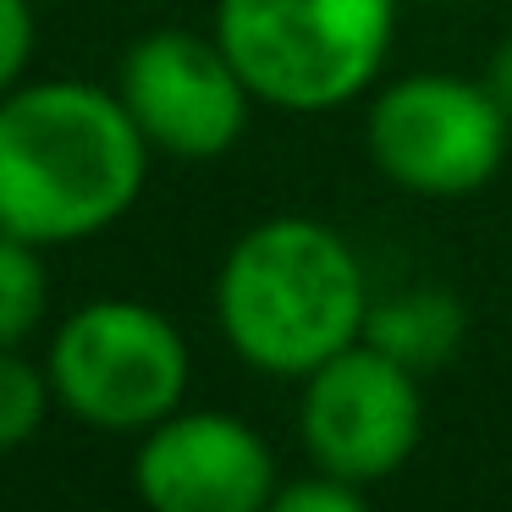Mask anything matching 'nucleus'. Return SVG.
I'll return each instance as SVG.
<instances>
[{
  "label": "nucleus",
  "instance_id": "nucleus-1",
  "mask_svg": "<svg viewBox=\"0 0 512 512\" xmlns=\"http://www.w3.org/2000/svg\"><path fill=\"white\" fill-rule=\"evenodd\" d=\"M149 138L122 94L50 78L0 94V232L39 248L83 243L138 204Z\"/></svg>",
  "mask_w": 512,
  "mask_h": 512
},
{
  "label": "nucleus",
  "instance_id": "nucleus-2",
  "mask_svg": "<svg viewBox=\"0 0 512 512\" xmlns=\"http://www.w3.org/2000/svg\"><path fill=\"white\" fill-rule=\"evenodd\" d=\"M358 248L314 215H270L226 248L215 270V325L248 369L303 380L353 347L369 320Z\"/></svg>",
  "mask_w": 512,
  "mask_h": 512
},
{
  "label": "nucleus",
  "instance_id": "nucleus-3",
  "mask_svg": "<svg viewBox=\"0 0 512 512\" xmlns=\"http://www.w3.org/2000/svg\"><path fill=\"white\" fill-rule=\"evenodd\" d=\"M402 0H215L210 34L259 105L320 116L386 72Z\"/></svg>",
  "mask_w": 512,
  "mask_h": 512
},
{
  "label": "nucleus",
  "instance_id": "nucleus-4",
  "mask_svg": "<svg viewBox=\"0 0 512 512\" xmlns=\"http://www.w3.org/2000/svg\"><path fill=\"white\" fill-rule=\"evenodd\" d=\"M45 369L56 402L78 424L105 435H144L182 408L193 353L160 309L133 298H94L61 320Z\"/></svg>",
  "mask_w": 512,
  "mask_h": 512
},
{
  "label": "nucleus",
  "instance_id": "nucleus-5",
  "mask_svg": "<svg viewBox=\"0 0 512 512\" xmlns=\"http://www.w3.org/2000/svg\"><path fill=\"white\" fill-rule=\"evenodd\" d=\"M364 144L391 188L419 199H468L507 166L512 122L479 78L402 72L369 100Z\"/></svg>",
  "mask_w": 512,
  "mask_h": 512
},
{
  "label": "nucleus",
  "instance_id": "nucleus-6",
  "mask_svg": "<svg viewBox=\"0 0 512 512\" xmlns=\"http://www.w3.org/2000/svg\"><path fill=\"white\" fill-rule=\"evenodd\" d=\"M298 441L303 457L353 485H380L424 441V391L408 364L358 336L314 375L298 380Z\"/></svg>",
  "mask_w": 512,
  "mask_h": 512
},
{
  "label": "nucleus",
  "instance_id": "nucleus-7",
  "mask_svg": "<svg viewBox=\"0 0 512 512\" xmlns=\"http://www.w3.org/2000/svg\"><path fill=\"white\" fill-rule=\"evenodd\" d=\"M116 94L149 149L171 160H221L248 133V111L259 105L221 39L193 28H155L133 39Z\"/></svg>",
  "mask_w": 512,
  "mask_h": 512
},
{
  "label": "nucleus",
  "instance_id": "nucleus-8",
  "mask_svg": "<svg viewBox=\"0 0 512 512\" xmlns=\"http://www.w3.org/2000/svg\"><path fill=\"white\" fill-rule=\"evenodd\" d=\"M281 468L248 419L221 408H177L144 430L133 490L155 512H265Z\"/></svg>",
  "mask_w": 512,
  "mask_h": 512
},
{
  "label": "nucleus",
  "instance_id": "nucleus-9",
  "mask_svg": "<svg viewBox=\"0 0 512 512\" xmlns=\"http://www.w3.org/2000/svg\"><path fill=\"white\" fill-rule=\"evenodd\" d=\"M463 325V303L446 287H402L369 303L364 342L408 364L413 375H430L463 347Z\"/></svg>",
  "mask_w": 512,
  "mask_h": 512
},
{
  "label": "nucleus",
  "instance_id": "nucleus-10",
  "mask_svg": "<svg viewBox=\"0 0 512 512\" xmlns=\"http://www.w3.org/2000/svg\"><path fill=\"white\" fill-rule=\"evenodd\" d=\"M45 303H50V281L39 243L0 232V347H23L34 336V325L45 320Z\"/></svg>",
  "mask_w": 512,
  "mask_h": 512
},
{
  "label": "nucleus",
  "instance_id": "nucleus-11",
  "mask_svg": "<svg viewBox=\"0 0 512 512\" xmlns=\"http://www.w3.org/2000/svg\"><path fill=\"white\" fill-rule=\"evenodd\" d=\"M50 369H34L17 347H0V452L34 441L50 413Z\"/></svg>",
  "mask_w": 512,
  "mask_h": 512
},
{
  "label": "nucleus",
  "instance_id": "nucleus-12",
  "mask_svg": "<svg viewBox=\"0 0 512 512\" xmlns=\"http://www.w3.org/2000/svg\"><path fill=\"white\" fill-rule=\"evenodd\" d=\"M364 501H369L364 485H353V479H342V474H325V468L309 463V474L276 485L270 512H358Z\"/></svg>",
  "mask_w": 512,
  "mask_h": 512
},
{
  "label": "nucleus",
  "instance_id": "nucleus-13",
  "mask_svg": "<svg viewBox=\"0 0 512 512\" xmlns=\"http://www.w3.org/2000/svg\"><path fill=\"white\" fill-rule=\"evenodd\" d=\"M34 6L28 0H0V94H12L17 78L28 72L34 61Z\"/></svg>",
  "mask_w": 512,
  "mask_h": 512
},
{
  "label": "nucleus",
  "instance_id": "nucleus-14",
  "mask_svg": "<svg viewBox=\"0 0 512 512\" xmlns=\"http://www.w3.org/2000/svg\"><path fill=\"white\" fill-rule=\"evenodd\" d=\"M479 83L490 89V100L507 111V122H512V39H501L496 50L485 56V72H479Z\"/></svg>",
  "mask_w": 512,
  "mask_h": 512
}]
</instances>
